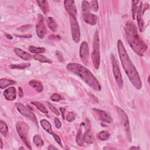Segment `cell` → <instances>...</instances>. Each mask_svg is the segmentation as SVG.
Instances as JSON below:
<instances>
[{"mask_svg":"<svg viewBox=\"0 0 150 150\" xmlns=\"http://www.w3.org/2000/svg\"><path fill=\"white\" fill-rule=\"evenodd\" d=\"M117 49L119 57L122 67L133 86L138 90L142 88V81L139 74L130 60L125 49L123 43L121 40L117 42Z\"/></svg>","mask_w":150,"mask_h":150,"instance_id":"obj_1","label":"cell"},{"mask_svg":"<svg viewBox=\"0 0 150 150\" xmlns=\"http://www.w3.org/2000/svg\"><path fill=\"white\" fill-rule=\"evenodd\" d=\"M125 32L131 47L138 55L142 56L147 50V45L139 35L134 22L128 21L125 26Z\"/></svg>","mask_w":150,"mask_h":150,"instance_id":"obj_2","label":"cell"},{"mask_svg":"<svg viewBox=\"0 0 150 150\" xmlns=\"http://www.w3.org/2000/svg\"><path fill=\"white\" fill-rule=\"evenodd\" d=\"M66 68L69 71L79 76L93 90L98 91L101 90V86L96 77L84 66L77 63H69L67 64Z\"/></svg>","mask_w":150,"mask_h":150,"instance_id":"obj_3","label":"cell"},{"mask_svg":"<svg viewBox=\"0 0 150 150\" xmlns=\"http://www.w3.org/2000/svg\"><path fill=\"white\" fill-rule=\"evenodd\" d=\"M91 59L94 67L98 69L100 64V42L99 35L96 30L94 35L93 43V52L91 53Z\"/></svg>","mask_w":150,"mask_h":150,"instance_id":"obj_4","label":"cell"},{"mask_svg":"<svg viewBox=\"0 0 150 150\" xmlns=\"http://www.w3.org/2000/svg\"><path fill=\"white\" fill-rule=\"evenodd\" d=\"M16 128L18 135L22 139V141L24 142L25 145L30 149L32 148L30 145L29 139H28V133H29V127L28 125L22 121H19L16 124Z\"/></svg>","mask_w":150,"mask_h":150,"instance_id":"obj_5","label":"cell"},{"mask_svg":"<svg viewBox=\"0 0 150 150\" xmlns=\"http://www.w3.org/2000/svg\"><path fill=\"white\" fill-rule=\"evenodd\" d=\"M17 110L24 117L29 119L32 121L34 122L36 124H38L37 118L36 115L33 113V109L29 105H23L21 103H16L15 104Z\"/></svg>","mask_w":150,"mask_h":150,"instance_id":"obj_6","label":"cell"},{"mask_svg":"<svg viewBox=\"0 0 150 150\" xmlns=\"http://www.w3.org/2000/svg\"><path fill=\"white\" fill-rule=\"evenodd\" d=\"M116 110L117 111V113L120 117V121L124 127V128L125 129L127 139L129 142H131L132 138L131 135V131H130V127H129V123L128 116L125 112L121 109L120 107L116 106Z\"/></svg>","mask_w":150,"mask_h":150,"instance_id":"obj_7","label":"cell"},{"mask_svg":"<svg viewBox=\"0 0 150 150\" xmlns=\"http://www.w3.org/2000/svg\"><path fill=\"white\" fill-rule=\"evenodd\" d=\"M110 58H111V64H112V71H113L115 80L118 86L120 88H122V86H123V80H122L121 73L118 62H117L114 54H111Z\"/></svg>","mask_w":150,"mask_h":150,"instance_id":"obj_8","label":"cell"},{"mask_svg":"<svg viewBox=\"0 0 150 150\" xmlns=\"http://www.w3.org/2000/svg\"><path fill=\"white\" fill-rule=\"evenodd\" d=\"M69 21L73 40L75 43H78L80 39V30L76 16L69 15Z\"/></svg>","mask_w":150,"mask_h":150,"instance_id":"obj_9","label":"cell"},{"mask_svg":"<svg viewBox=\"0 0 150 150\" xmlns=\"http://www.w3.org/2000/svg\"><path fill=\"white\" fill-rule=\"evenodd\" d=\"M36 32L37 36L40 39L44 38L46 33V28L44 22V18L40 14H39L38 16V19L36 25Z\"/></svg>","mask_w":150,"mask_h":150,"instance_id":"obj_10","label":"cell"},{"mask_svg":"<svg viewBox=\"0 0 150 150\" xmlns=\"http://www.w3.org/2000/svg\"><path fill=\"white\" fill-rule=\"evenodd\" d=\"M140 4L139 5L138 9H137V19L138 22V25L140 32L142 31L143 26H144V20L142 19V15L145 12V11L149 8V5L148 4H146L144 5H142V2L139 1Z\"/></svg>","mask_w":150,"mask_h":150,"instance_id":"obj_11","label":"cell"},{"mask_svg":"<svg viewBox=\"0 0 150 150\" xmlns=\"http://www.w3.org/2000/svg\"><path fill=\"white\" fill-rule=\"evenodd\" d=\"M92 111L94 112V114L103 122L107 123H111L113 122V120L111 115L105 111L101 110L97 108L92 109Z\"/></svg>","mask_w":150,"mask_h":150,"instance_id":"obj_12","label":"cell"},{"mask_svg":"<svg viewBox=\"0 0 150 150\" xmlns=\"http://www.w3.org/2000/svg\"><path fill=\"white\" fill-rule=\"evenodd\" d=\"M80 56L84 64H88L89 57V48L86 42H83L80 47Z\"/></svg>","mask_w":150,"mask_h":150,"instance_id":"obj_13","label":"cell"},{"mask_svg":"<svg viewBox=\"0 0 150 150\" xmlns=\"http://www.w3.org/2000/svg\"><path fill=\"white\" fill-rule=\"evenodd\" d=\"M64 8L67 12L69 13V15H73L76 16L77 15V9L75 6L74 1L72 0L70 1H64Z\"/></svg>","mask_w":150,"mask_h":150,"instance_id":"obj_14","label":"cell"},{"mask_svg":"<svg viewBox=\"0 0 150 150\" xmlns=\"http://www.w3.org/2000/svg\"><path fill=\"white\" fill-rule=\"evenodd\" d=\"M83 16L84 21L88 24L91 25H95L97 21V17L96 15L90 13V12H83Z\"/></svg>","mask_w":150,"mask_h":150,"instance_id":"obj_15","label":"cell"},{"mask_svg":"<svg viewBox=\"0 0 150 150\" xmlns=\"http://www.w3.org/2000/svg\"><path fill=\"white\" fill-rule=\"evenodd\" d=\"M4 96L6 100L13 101L16 97V90L14 87H10L4 91Z\"/></svg>","mask_w":150,"mask_h":150,"instance_id":"obj_16","label":"cell"},{"mask_svg":"<svg viewBox=\"0 0 150 150\" xmlns=\"http://www.w3.org/2000/svg\"><path fill=\"white\" fill-rule=\"evenodd\" d=\"M13 52L18 56L24 60H30L32 57V56L30 53L19 48H15Z\"/></svg>","mask_w":150,"mask_h":150,"instance_id":"obj_17","label":"cell"},{"mask_svg":"<svg viewBox=\"0 0 150 150\" xmlns=\"http://www.w3.org/2000/svg\"><path fill=\"white\" fill-rule=\"evenodd\" d=\"M40 124L42 127V128L46 131H47L48 133L52 134L53 135V137H54L56 134L53 132L52 129V126L50 123L46 120L43 119L42 120L40 121Z\"/></svg>","mask_w":150,"mask_h":150,"instance_id":"obj_18","label":"cell"},{"mask_svg":"<svg viewBox=\"0 0 150 150\" xmlns=\"http://www.w3.org/2000/svg\"><path fill=\"white\" fill-rule=\"evenodd\" d=\"M36 2L38 3L39 6L42 11V12L47 15L49 13V3L47 1L45 0H42V1H36Z\"/></svg>","mask_w":150,"mask_h":150,"instance_id":"obj_19","label":"cell"},{"mask_svg":"<svg viewBox=\"0 0 150 150\" xmlns=\"http://www.w3.org/2000/svg\"><path fill=\"white\" fill-rule=\"evenodd\" d=\"M83 141L87 144H92L94 142V138L90 132V129H86V131L83 134Z\"/></svg>","mask_w":150,"mask_h":150,"instance_id":"obj_20","label":"cell"},{"mask_svg":"<svg viewBox=\"0 0 150 150\" xmlns=\"http://www.w3.org/2000/svg\"><path fill=\"white\" fill-rule=\"evenodd\" d=\"M29 84L38 92H41L43 90V85L41 82L38 80H32L29 81Z\"/></svg>","mask_w":150,"mask_h":150,"instance_id":"obj_21","label":"cell"},{"mask_svg":"<svg viewBox=\"0 0 150 150\" xmlns=\"http://www.w3.org/2000/svg\"><path fill=\"white\" fill-rule=\"evenodd\" d=\"M46 23L49 28L53 32H56L57 30V24L55 20L52 17H48L46 19Z\"/></svg>","mask_w":150,"mask_h":150,"instance_id":"obj_22","label":"cell"},{"mask_svg":"<svg viewBox=\"0 0 150 150\" xmlns=\"http://www.w3.org/2000/svg\"><path fill=\"white\" fill-rule=\"evenodd\" d=\"M16 83V81L8 79H1L0 80V88L1 89H4L8 86L14 84Z\"/></svg>","mask_w":150,"mask_h":150,"instance_id":"obj_23","label":"cell"},{"mask_svg":"<svg viewBox=\"0 0 150 150\" xmlns=\"http://www.w3.org/2000/svg\"><path fill=\"white\" fill-rule=\"evenodd\" d=\"M33 57L36 60H38L40 62L42 63H52V60L49 59V58L46 57V56L40 54H36L33 56Z\"/></svg>","mask_w":150,"mask_h":150,"instance_id":"obj_24","label":"cell"},{"mask_svg":"<svg viewBox=\"0 0 150 150\" xmlns=\"http://www.w3.org/2000/svg\"><path fill=\"white\" fill-rule=\"evenodd\" d=\"M30 64L29 63H20V64H11L9 66V67L12 69H24L30 67Z\"/></svg>","mask_w":150,"mask_h":150,"instance_id":"obj_25","label":"cell"},{"mask_svg":"<svg viewBox=\"0 0 150 150\" xmlns=\"http://www.w3.org/2000/svg\"><path fill=\"white\" fill-rule=\"evenodd\" d=\"M29 52H30L33 53H36V54L42 53H45L46 52V49L45 48L40 47H36L34 46H29Z\"/></svg>","mask_w":150,"mask_h":150,"instance_id":"obj_26","label":"cell"},{"mask_svg":"<svg viewBox=\"0 0 150 150\" xmlns=\"http://www.w3.org/2000/svg\"><path fill=\"white\" fill-rule=\"evenodd\" d=\"M33 142L34 144L38 147H41L44 145V142L41 138V137L39 135H35L33 138Z\"/></svg>","mask_w":150,"mask_h":150,"instance_id":"obj_27","label":"cell"},{"mask_svg":"<svg viewBox=\"0 0 150 150\" xmlns=\"http://www.w3.org/2000/svg\"><path fill=\"white\" fill-rule=\"evenodd\" d=\"M33 105H34L39 111H40L42 112L45 113V114H47L48 111L46 107L40 103L38 102V101H33L31 103Z\"/></svg>","mask_w":150,"mask_h":150,"instance_id":"obj_28","label":"cell"},{"mask_svg":"<svg viewBox=\"0 0 150 150\" xmlns=\"http://www.w3.org/2000/svg\"><path fill=\"white\" fill-rule=\"evenodd\" d=\"M0 129H1V133L5 137L6 136V135L8 133V128L6 123L2 120L0 121Z\"/></svg>","mask_w":150,"mask_h":150,"instance_id":"obj_29","label":"cell"},{"mask_svg":"<svg viewBox=\"0 0 150 150\" xmlns=\"http://www.w3.org/2000/svg\"><path fill=\"white\" fill-rule=\"evenodd\" d=\"M110 135V134L108 131H102L98 133L97 137L100 140L106 141L109 138Z\"/></svg>","mask_w":150,"mask_h":150,"instance_id":"obj_30","label":"cell"},{"mask_svg":"<svg viewBox=\"0 0 150 150\" xmlns=\"http://www.w3.org/2000/svg\"><path fill=\"white\" fill-rule=\"evenodd\" d=\"M76 142L78 144V145H79L80 146H83V144H84V141H83V135H82V132L80 130L77 134V137H76Z\"/></svg>","mask_w":150,"mask_h":150,"instance_id":"obj_31","label":"cell"},{"mask_svg":"<svg viewBox=\"0 0 150 150\" xmlns=\"http://www.w3.org/2000/svg\"><path fill=\"white\" fill-rule=\"evenodd\" d=\"M81 9H82L83 12H90V11L91 9L90 3L87 1H82Z\"/></svg>","mask_w":150,"mask_h":150,"instance_id":"obj_32","label":"cell"},{"mask_svg":"<svg viewBox=\"0 0 150 150\" xmlns=\"http://www.w3.org/2000/svg\"><path fill=\"white\" fill-rule=\"evenodd\" d=\"M139 2V1H132V18L133 19H135V15L137 12L138 6L137 5Z\"/></svg>","mask_w":150,"mask_h":150,"instance_id":"obj_33","label":"cell"},{"mask_svg":"<svg viewBox=\"0 0 150 150\" xmlns=\"http://www.w3.org/2000/svg\"><path fill=\"white\" fill-rule=\"evenodd\" d=\"M90 8L91 9H92L93 11L97 12L98 9V2L97 1H92L90 2Z\"/></svg>","mask_w":150,"mask_h":150,"instance_id":"obj_34","label":"cell"},{"mask_svg":"<svg viewBox=\"0 0 150 150\" xmlns=\"http://www.w3.org/2000/svg\"><path fill=\"white\" fill-rule=\"evenodd\" d=\"M76 117V115L74 112H69L66 116V120L69 122H71L75 120Z\"/></svg>","mask_w":150,"mask_h":150,"instance_id":"obj_35","label":"cell"},{"mask_svg":"<svg viewBox=\"0 0 150 150\" xmlns=\"http://www.w3.org/2000/svg\"><path fill=\"white\" fill-rule=\"evenodd\" d=\"M50 99H51V100H52L53 101H59L61 100L62 99H63V97L60 94H59L57 93H54L51 96Z\"/></svg>","mask_w":150,"mask_h":150,"instance_id":"obj_36","label":"cell"},{"mask_svg":"<svg viewBox=\"0 0 150 150\" xmlns=\"http://www.w3.org/2000/svg\"><path fill=\"white\" fill-rule=\"evenodd\" d=\"M47 104H48V106H49L50 110L54 114H56L57 115H60V112L58 111V110H57L51 103H50L49 102H47Z\"/></svg>","mask_w":150,"mask_h":150,"instance_id":"obj_37","label":"cell"},{"mask_svg":"<svg viewBox=\"0 0 150 150\" xmlns=\"http://www.w3.org/2000/svg\"><path fill=\"white\" fill-rule=\"evenodd\" d=\"M54 124H55V126L57 128H60L62 126V123L60 121V120L57 118V117H56L54 118Z\"/></svg>","mask_w":150,"mask_h":150,"instance_id":"obj_38","label":"cell"},{"mask_svg":"<svg viewBox=\"0 0 150 150\" xmlns=\"http://www.w3.org/2000/svg\"><path fill=\"white\" fill-rule=\"evenodd\" d=\"M56 55L57 56L58 59L59 60L60 62H63V55L61 53V52H60L59 51L57 50L56 51Z\"/></svg>","mask_w":150,"mask_h":150,"instance_id":"obj_39","label":"cell"},{"mask_svg":"<svg viewBox=\"0 0 150 150\" xmlns=\"http://www.w3.org/2000/svg\"><path fill=\"white\" fill-rule=\"evenodd\" d=\"M18 93H19V97H22V96H23V90H22V88L21 87H18Z\"/></svg>","mask_w":150,"mask_h":150,"instance_id":"obj_40","label":"cell"},{"mask_svg":"<svg viewBox=\"0 0 150 150\" xmlns=\"http://www.w3.org/2000/svg\"><path fill=\"white\" fill-rule=\"evenodd\" d=\"M48 149L49 150H53V149H57V148L55 146H54L53 145H50L48 147Z\"/></svg>","mask_w":150,"mask_h":150,"instance_id":"obj_41","label":"cell"},{"mask_svg":"<svg viewBox=\"0 0 150 150\" xmlns=\"http://www.w3.org/2000/svg\"><path fill=\"white\" fill-rule=\"evenodd\" d=\"M60 110H61V112L62 113V116L63 117V118H64V111H66V110L64 108H60Z\"/></svg>","mask_w":150,"mask_h":150,"instance_id":"obj_42","label":"cell"},{"mask_svg":"<svg viewBox=\"0 0 150 150\" xmlns=\"http://www.w3.org/2000/svg\"><path fill=\"white\" fill-rule=\"evenodd\" d=\"M6 37L8 39H12V37L11 35H6Z\"/></svg>","mask_w":150,"mask_h":150,"instance_id":"obj_43","label":"cell"},{"mask_svg":"<svg viewBox=\"0 0 150 150\" xmlns=\"http://www.w3.org/2000/svg\"><path fill=\"white\" fill-rule=\"evenodd\" d=\"M2 146H3V144H2V139L1 138V148H2Z\"/></svg>","mask_w":150,"mask_h":150,"instance_id":"obj_44","label":"cell"},{"mask_svg":"<svg viewBox=\"0 0 150 150\" xmlns=\"http://www.w3.org/2000/svg\"><path fill=\"white\" fill-rule=\"evenodd\" d=\"M132 148H135V149H138V148H137V147H131L130 149H132Z\"/></svg>","mask_w":150,"mask_h":150,"instance_id":"obj_45","label":"cell"}]
</instances>
